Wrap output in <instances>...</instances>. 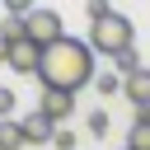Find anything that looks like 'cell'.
Here are the masks:
<instances>
[{
  "label": "cell",
  "instance_id": "cell-5",
  "mask_svg": "<svg viewBox=\"0 0 150 150\" xmlns=\"http://www.w3.org/2000/svg\"><path fill=\"white\" fill-rule=\"evenodd\" d=\"M38 112L42 117H52L56 127L75 112V94H66V89H42V98H38Z\"/></svg>",
  "mask_w": 150,
  "mask_h": 150
},
{
  "label": "cell",
  "instance_id": "cell-16",
  "mask_svg": "<svg viewBox=\"0 0 150 150\" xmlns=\"http://www.w3.org/2000/svg\"><path fill=\"white\" fill-rule=\"evenodd\" d=\"M5 9H9L14 19H28V14L38 9V5H33V0H5Z\"/></svg>",
  "mask_w": 150,
  "mask_h": 150
},
{
  "label": "cell",
  "instance_id": "cell-18",
  "mask_svg": "<svg viewBox=\"0 0 150 150\" xmlns=\"http://www.w3.org/2000/svg\"><path fill=\"white\" fill-rule=\"evenodd\" d=\"M0 61H9V42L5 38H0Z\"/></svg>",
  "mask_w": 150,
  "mask_h": 150
},
{
  "label": "cell",
  "instance_id": "cell-17",
  "mask_svg": "<svg viewBox=\"0 0 150 150\" xmlns=\"http://www.w3.org/2000/svg\"><path fill=\"white\" fill-rule=\"evenodd\" d=\"M52 145H56V150H75V136H70L66 127H56V136H52Z\"/></svg>",
  "mask_w": 150,
  "mask_h": 150
},
{
  "label": "cell",
  "instance_id": "cell-10",
  "mask_svg": "<svg viewBox=\"0 0 150 150\" xmlns=\"http://www.w3.org/2000/svg\"><path fill=\"white\" fill-rule=\"evenodd\" d=\"M112 70L127 80V75H136V70H145V66H141V56H136V47H131V52H122V56L112 61Z\"/></svg>",
  "mask_w": 150,
  "mask_h": 150
},
{
  "label": "cell",
  "instance_id": "cell-15",
  "mask_svg": "<svg viewBox=\"0 0 150 150\" xmlns=\"http://www.w3.org/2000/svg\"><path fill=\"white\" fill-rule=\"evenodd\" d=\"M84 14H89V23H94V19L112 14V5H108V0H84Z\"/></svg>",
  "mask_w": 150,
  "mask_h": 150
},
{
  "label": "cell",
  "instance_id": "cell-3",
  "mask_svg": "<svg viewBox=\"0 0 150 150\" xmlns=\"http://www.w3.org/2000/svg\"><path fill=\"white\" fill-rule=\"evenodd\" d=\"M23 38H28V42H38V47H52V42H61V38H66V23H61V14H56V9H33V14L23 19Z\"/></svg>",
  "mask_w": 150,
  "mask_h": 150
},
{
  "label": "cell",
  "instance_id": "cell-2",
  "mask_svg": "<svg viewBox=\"0 0 150 150\" xmlns=\"http://www.w3.org/2000/svg\"><path fill=\"white\" fill-rule=\"evenodd\" d=\"M84 42H89L94 52H103V56H112V61H117L122 52H131V47H136V28H131V19H127V14H117V9H112V14H103V19H94V23H89V38H84Z\"/></svg>",
  "mask_w": 150,
  "mask_h": 150
},
{
  "label": "cell",
  "instance_id": "cell-19",
  "mask_svg": "<svg viewBox=\"0 0 150 150\" xmlns=\"http://www.w3.org/2000/svg\"><path fill=\"white\" fill-rule=\"evenodd\" d=\"M122 150H127V145H122Z\"/></svg>",
  "mask_w": 150,
  "mask_h": 150
},
{
  "label": "cell",
  "instance_id": "cell-8",
  "mask_svg": "<svg viewBox=\"0 0 150 150\" xmlns=\"http://www.w3.org/2000/svg\"><path fill=\"white\" fill-rule=\"evenodd\" d=\"M127 150H150V112H136V117H131Z\"/></svg>",
  "mask_w": 150,
  "mask_h": 150
},
{
  "label": "cell",
  "instance_id": "cell-7",
  "mask_svg": "<svg viewBox=\"0 0 150 150\" xmlns=\"http://www.w3.org/2000/svg\"><path fill=\"white\" fill-rule=\"evenodd\" d=\"M19 127H23V141H28V145H47V141L56 136V122H52V117H42V112L19 117Z\"/></svg>",
  "mask_w": 150,
  "mask_h": 150
},
{
  "label": "cell",
  "instance_id": "cell-14",
  "mask_svg": "<svg viewBox=\"0 0 150 150\" xmlns=\"http://www.w3.org/2000/svg\"><path fill=\"white\" fill-rule=\"evenodd\" d=\"M89 136H108V112H89Z\"/></svg>",
  "mask_w": 150,
  "mask_h": 150
},
{
  "label": "cell",
  "instance_id": "cell-6",
  "mask_svg": "<svg viewBox=\"0 0 150 150\" xmlns=\"http://www.w3.org/2000/svg\"><path fill=\"white\" fill-rule=\"evenodd\" d=\"M122 94H127V103H131L136 112H150V70L127 75V80H122Z\"/></svg>",
  "mask_w": 150,
  "mask_h": 150
},
{
  "label": "cell",
  "instance_id": "cell-11",
  "mask_svg": "<svg viewBox=\"0 0 150 150\" xmlns=\"http://www.w3.org/2000/svg\"><path fill=\"white\" fill-rule=\"evenodd\" d=\"M94 89L103 94V98H112V94H122V75L112 70V75H94Z\"/></svg>",
  "mask_w": 150,
  "mask_h": 150
},
{
  "label": "cell",
  "instance_id": "cell-13",
  "mask_svg": "<svg viewBox=\"0 0 150 150\" xmlns=\"http://www.w3.org/2000/svg\"><path fill=\"white\" fill-rule=\"evenodd\" d=\"M19 108V98H14V89H5L0 84V122H9V112Z\"/></svg>",
  "mask_w": 150,
  "mask_h": 150
},
{
  "label": "cell",
  "instance_id": "cell-12",
  "mask_svg": "<svg viewBox=\"0 0 150 150\" xmlns=\"http://www.w3.org/2000/svg\"><path fill=\"white\" fill-rule=\"evenodd\" d=\"M0 38H5V42H19V38H23V19L5 14V23H0Z\"/></svg>",
  "mask_w": 150,
  "mask_h": 150
},
{
  "label": "cell",
  "instance_id": "cell-9",
  "mask_svg": "<svg viewBox=\"0 0 150 150\" xmlns=\"http://www.w3.org/2000/svg\"><path fill=\"white\" fill-rule=\"evenodd\" d=\"M23 127L19 122H0V150H23Z\"/></svg>",
  "mask_w": 150,
  "mask_h": 150
},
{
  "label": "cell",
  "instance_id": "cell-1",
  "mask_svg": "<svg viewBox=\"0 0 150 150\" xmlns=\"http://www.w3.org/2000/svg\"><path fill=\"white\" fill-rule=\"evenodd\" d=\"M38 80H42V89L80 94L84 84H94V47H89L84 38H61V42L42 47Z\"/></svg>",
  "mask_w": 150,
  "mask_h": 150
},
{
  "label": "cell",
  "instance_id": "cell-4",
  "mask_svg": "<svg viewBox=\"0 0 150 150\" xmlns=\"http://www.w3.org/2000/svg\"><path fill=\"white\" fill-rule=\"evenodd\" d=\"M14 75H38V66H42V47L38 42H28V38H19V42H9V61H5Z\"/></svg>",
  "mask_w": 150,
  "mask_h": 150
}]
</instances>
